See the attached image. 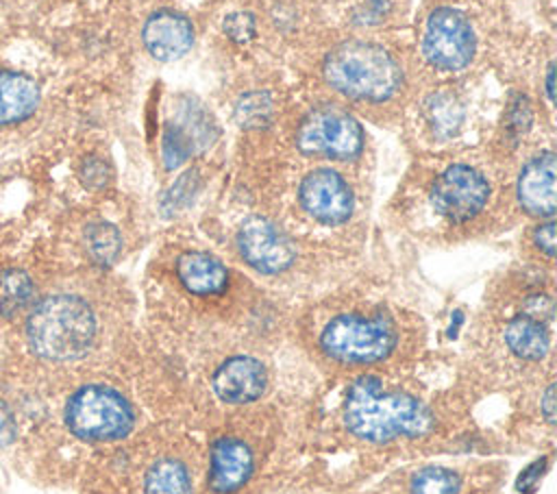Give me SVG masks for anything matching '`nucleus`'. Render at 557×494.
<instances>
[{
	"mask_svg": "<svg viewBox=\"0 0 557 494\" xmlns=\"http://www.w3.org/2000/svg\"><path fill=\"white\" fill-rule=\"evenodd\" d=\"M344 424L363 442L387 444L429 433L433 413L416 396L389 390L376 376H361L346 392Z\"/></svg>",
	"mask_w": 557,
	"mask_h": 494,
	"instance_id": "1",
	"label": "nucleus"
},
{
	"mask_svg": "<svg viewBox=\"0 0 557 494\" xmlns=\"http://www.w3.org/2000/svg\"><path fill=\"white\" fill-rule=\"evenodd\" d=\"M98 337L94 307L78 294H50L35 302L26 320L30 350L46 361L85 357Z\"/></svg>",
	"mask_w": 557,
	"mask_h": 494,
	"instance_id": "2",
	"label": "nucleus"
},
{
	"mask_svg": "<svg viewBox=\"0 0 557 494\" xmlns=\"http://www.w3.org/2000/svg\"><path fill=\"white\" fill-rule=\"evenodd\" d=\"M322 76L331 89L355 102H389L403 87L398 59L374 41L350 39L335 46L322 61Z\"/></svg>",
	"mask_w": 557,
	"mask_h": 494,
	"instance_id": "3",
	"label": "nucleus"
},
{
	"mask_svg": "<svg viewBox=\"0 0 557 494\" xmlns=\"http://www.w3.org/2000/svg\"><path fill=\"white\" fill-rule=\"evenodd\" d=\"M396 326L383 316L359 311L333 316L320 331V350L344 366H368L383 361L396 348Z\"/></svg>",
	"mask_w": 557,
	"mask_h": 494,
	"instance_id": "4",
	"label": "nucleus"
},
{
	"mask_svg": "<svg viewBox=\"0 0 557 494\" xmlns=\"http://www.w3.org/2000/svg\"><path fill=\"white\" fill-rule=\"evenodd\" d=\"M65 424L85 442H113L131 433L135 427V409L117 390L87 385L67 400Z\"/></svg>",
	"mask_w": 557,
	"mask_h": 494,
	"instance_id": "5",
	"label": "nucleus"
},
{
	"mask_svg": "<svg viewBox=\"0 0 557 494\" xmlns=\"http://www.w3.org/2000/svg\"><path fill=\"white\" fill-rule=\"evenodd\" d=\"M366 135L361 124L337 104L313 107L296 128V146L305 155L348 161L361 155Z\"/></svg>",
	"mask_w": 557,
	"mask_h": 494,
	"instance_id": "6",
	"label": "nucleus"
},
{
	"mask_svg": "<svg viewBox=\"0 0 557 494\" xmlns=\"http://www.w3.org/2000/svg\"><path fill=\"white\" fill-rule=\"evenodd\" d=\"M476 50V37L468 17L453 7L431 11L422 35V54L426 61L446 72H457L470 65Z\"/></svg>",
	"mask_w": 557,
	"mask_h": 494,
	"instance_id": "7",
	"label": "nucleus"
},
{
	"mask_svg": "<svg viewBox=\"0 0 557 494\" xmlns=\"http://www.w3.org/2000/svg\"><path fill=\"white\" fill-rule=\"evenodd\" d=\"M490 200V183L483 172L468 163H453L437 174L431 187L435 211L453 224L476 218Z\"/></svg>",
	"mask_w": 557,
	"mask_h": 494,
	"instance_id": "8",
	"label": "nucleus"
},
{
	"mask_svg": "<svg viewBox=\"0 0 557 494\" xmlns=\"http://www.w3.org/2000/svg\"><path fill=\"white\" fill-rule=\"evenodd\" d=\"M298 202L311 220L324 226H339L355 211V194L348 181L333 168L307 172L298 185Z\"/></svg>",
	"mask_w": 557,
	"mask_h": 494,
	"instance_id": "9",
	"label": "nucleus"
},
{
	"mask_svg": "<svg viewBox=\"0 0 557 494\" xmlns=\"http://www.w3.org/2000/svg\"><path fill=\"white\" fill-rule=\"evenodd\" d=\"M235 244L239 257L261 274H281L296 261L292 239L263 215L246 218L237 231Z\"/></svg>",
	"mask_w": 557,
	"mask_h": 494,
	"instance_id": "10",
	"label": "nucleus"
},
{
	"mask_svg": "<svg viewBox=\"0 0 557 494\" xmlns=\"http://www.w3.org/2000/svg\"><path fill=\"white\" fill-rule=\"evenodd\" d=\"M211 387L218 398L231 405L257 400L268 387L265 366L250 355H233L224 359L211 376Z\"/></svg>",
	"mask_w": 557,
	"mask_h": 494,
	"instance_id": "11",
	"label": "nucleus"
},
{
	"mask_svg": "<svg viewBox=\"0 0 557 494\" xmlns=\"http://www.w3.org/2000/svg\"><path fill=\"white\" fill-rule=\"evenodd\" d=\"M555 155L542 150L533 155L520 170L516 181V198L524 213L533 218H553L555 213Z\"/></svg>",
	"mask_w": 557,
	"mask_h": 494,
	"instance_id": "12",
	"label": "nucleus"
},
{
	"mask_svg": "<svg viewBox=\"0 0 557 494\" xmlns=\"http://www.w3.org/2000/svg\"><path fill=\"white\" fill-rule=\"evenodd\" d=\"M194 24L178 11H157L141 28V41L148 54L157 61H176L185 57L194 46Z\"/></svg>",
	"mask_w": 557,
	"mask_h": 494,
	"instance_id": "13",
	"label": "nucleus"
},
{
	"mask_svg": "<svg viewBox=\"0 0 557 494\" xmlns=\"http://www.w3.org/2000/svg\"><path fill=\"white\" fill-rule=\"evenodd\" d=\"M255 470V455L248 444L237 437H222L209 455V487L215 494L237 492Z\"/></svg>",
	"mask_w": 557,
	"mask_h": 494,
	"instance_id": "14",
	"label": "nucleus"
},
{
	"mask_svg": "<svg viewBox=\"0 0 557 494\" xmlns=\"http://www.w3.org/2000/svg\"><path fill=\"white\" fill-rule=\"evenodd\" d=\"M176 279L189 294L218 296L228 285V270L218 257L189 250L176 259Z\"/></svg>",
	"mask_w": 557,
	"mask_h": 494,
	"instance_id": "15",
	"label": "nucleus"
},
{
	"mask_svg": "<svg viewBox=\"0 0 557 494\" xmlns=\"http://www.w3.org/2000/svg\"><path fill=\"white\" fill-rule=\"evenodd\" d=\"M39 85L15 70L0 67V126L28 120L39 107Z\"/></svg>",
	"mask_w": 557,
	"mask_h": 494,
	"instance_id": "16",
	"label": "nucleus"
},
{
	"mask_svg": "<svg viewBox=\"0 0 557 494\" xmlns=\"http://www.w3.org/2000/svg\"><path fill=\"white\" fill-rule=\"evenodd\" d=\"M505 346L522 361H540L550 350L548 324L527 313L511 318L503 331Z\"/></svg>",
	"mask_w": 557,
	"mask_h": 494,
	"instance_id": "17",
	"label": "nucleus"
},
{
	"mask_svg": "<svg viewBox=\"0 0 557 494\" xmlns=\"http://www.w3.org/2000/svg\"><path fill=\"white\" fill-rule=\"evenodd\" d=\"M144 494H194L187 466L176 457L152 461L144 477Z\"/></svg>",
	"mask_w": 557,
	"mask_h": 494,
	"instance_id": "18",
	"label": "nucleus"
},
{
	"mask_svg": "<svg viewBox=\"0 0 557 494\" xmlns=\"http://www.w3.org/2000/svg\"><path fill=\"white\" fill-rule=\"evenodd\" d=\"M35 300V283L20 268L0 270V316L15 318Z\"/></svg>",
	"mask_w": 557,
	"mask_h": 494,
	"instance_id": "19",
	"label": "nucleus"
},
{
	"mask_svg": "<svg viewBox=\"0 0 557 494\" xmlns=\"http://www.w3.org/2000/svg\"><path fill=\"white\" fill-rule=\"evenodd\" d=\"M85 248L94 263L111 265L122 250V235L109 222H91L85 229Z\"/></svg>",
	"mask_w": 557,
	"mask_h": 494,
	"instance_id": "20",
	"label": "nucleus"
},
{
	"mask_svg": "<svg viewBox=\"0 0 557 494\" xmlns=\"http://www.w3.org/2000/svg\"><path fill=\"white\" fill-rule=\"evenodd\" d=\"M461 477L446 466L420 468L409 483V494H459Z\"/></svg>",
	"mask_w": 557,
	"mask_h": 494,
	"instance_id": "21",
	"label": "nucleus"
},
{
	"mask_svg": "<svg viewBox=\"0 0 557 494\" xmlns=\"http://www.w3.org/2000/svg\"><path fill=\"white\" fill-rule=\"evenodd\" d=\"M194 148H198V146L183 124H178V122L165 124L163 141H161V157H163V165L168 170L183 165L189 159V155L194 152Z\"/></svg>",
	"mask_w": 557,
	"mask_h": 494,
	"instance_id": "22",
	"label": "nucleus"
},
{
	"mask_svg": "<svg viewBox=\"0 0 557 494\" xmlns=\"http://www.w3.org/2000/svg\"><path fill=\"white\" fill-rule=\"evenodd\" d=\"M461 107L450 94H435L426 100V120L437 135H450L461 124Z\"/></svg>",
	"mask_w": 557,
	"mask_h": 494,
	"instance_id": "23",
	"label": "nucleus"
},
{
	"mask_svg": "<svg viewBox=\"0 0 557 494\" xmlns=\"http://www.w3.org/2000/svg\"><path fill=\"white\" fill-rule=\"evenodd\" d=\"M270 113H272V102L261 91L246 94L237 102V120L244 126H261V124H265L270 120Z\"/></svg>",
	"mask_w": 557,
	"mask_h": 494,
	"instance_id": "24",
	"label": "nucleus"
},
{
	"mask_svg": "<svg viewBox=\"0 0 557 494\" xmlns=\"http://www.w3.org/2000/svg\"><path fill=\"white\" fill-rule=\"evenodd\" d=\"M198 187V172L196 170H187L185 174H181L176 178V183L165 192L163 200H161V209L165 213H174L176 209H181L196 192Z\"/></svg>",
	"mask_w": 557,
	"mask_h": 494,
	"instance_id": "25",
	"label": "nucleus"
},
{
	"mask_svg": "<svg viewBox=\"0 0 557 494\" xmlns=\"http://www.w3.org/2000/svg\"><path fill=\"white\" fill-rule=\"evenodd\" d=\"M224 33L231 39L244 44L255 37V17L250 13H231L224 20Z\"/></svg>",
	"mask_w": 557,
	"mask_h": 494,
	"instance_id": "26",
	"label": "nucleus"
},
{
	"mask_svg": "<svg viewBox=\"0 0 557 494\" xmlns=\"http://www.w3.org/2000/svg\"><path fill=\"white\" fill-rule=\"evenodd\" d=\"M548 468V457H540L535 459L533 464H529L520 474H518V481H516V490L522 492V494H533L540 485V479L544 477Z\"/></svg>",
	"mask_w": 557,
	"mask_h": 494,
	"instance_id": "27",
	"label": "nucleus"
},
{
	"mask_svg": "<svg viewBox=\"0 0 557 494\" xmlns=\"http://www.w3.org/2000/svg\"><path fill=\"white\" fill-rule=\"evenodd\" d=\"M533 244H535V248H537L544 257L553 259V255H555V222H553L550 218H548L546 222H542V224L535 226V231H533Z\"/></svg>",
	"mask_w": 557,
	"mask_h": 494,
	"instance_id": "28",
	"label": "nucleus"
},
{
	"mask_svg": "<svg viewBox=\"0 0 557 494\" xmlns=\"http://www.w3.org/2000/svg\"><path fill=\"white\" fill-rule=\"evenodd\" d=\"M524 313L548 324L553 318V300L546 294H533L524 300Z\"/></svg>",
	"mask_w": 557,
	"mask_h": 494,
	"instance_id": "29",
	"label": "nucleus"
},
{
	"mask_svg": "<svg viewBox=\"0 0 557 494\" xmlns=\"http://www.w3.org/2000/svg\"><path fill=\"white\" fill-rule=\"evenodd\" d=\"M15 431H17V424H15V418L9 409V405L0 398V448L9 446L15 437Z\"/></svg>",
	"mask_w": 557,
	"mask_h": 494,
	"instance_id": "30",
	"label": "nucleus"
},
{
	"mask_svg": "<svg viewBox=\"0 0 557 494\" xmlns=\"http://www.w3.org/2000/svg\"><path fill=\"white\" fill-rule=\"evenodd\" d=\"M83 181L91 187H100L107 181V168L100 159H89L83 165Z\"/></svg>",
	"mask_w": 557,
	"mask_h": 494,
	"instance_id": "31",
	"label": "nucleus"
},
{
	"mask_svg": "<svg viewBox=\"0 0 557 494\" xmlns=\"http://www.w3.org/2000/svg\"><path fill=\"white\" fill-rule=\"evenodd\" d=\"M540 407H542L544 420H546L548 424H553V422H555V387H553V383L544 390V396H542V400H540Z\"/></svg>",
	"mask_w": 557,
	"mask_h": 494,
	"instance_id": "32",
	"label": "nucleus"
},
{
	"mask_svg": "<svg viewBox=\"0 0 557 494\" xmlns=\"http://www.w3.org/2000/svg\"><path fill=\"white\" fill-rule=\"evenodd\" d=\"M555 67H553V63L548 65V70H546V96H548V102H553L555 100Z\"/></svg>",
	"mask_w": 557,
	"mask_h": 494,
	"instance_id": "33",
	"label": "nucleus"
}]
</instances>
